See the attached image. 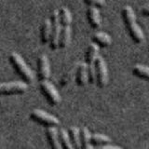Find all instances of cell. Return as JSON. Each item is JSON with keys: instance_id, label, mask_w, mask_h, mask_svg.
<instances>
[{"instance_id": "obj_3", "label": "cell", "mask_w": 149, "mask_h": 149, "mask_svg": "<svg viewBox=\"0 0 149 149\" xmlns=\"http://www.w3.org/2000/svg\"><path fill=\"white\" fill-rule=\"evenodd\" d=\"M9 61L13 65L14 69L17 73L20 74V77L24 80L26 83H31L34 80V74H33L32 70L25 63V61L20 54L17 52H12L9 55Z\"/></svg>"}, {"instance_id": "obj_11", "label": "cell", "mask_w": 149, "mask_h": 149, "mask_svg": "<svg viewBox=\"0 0 149 149\" xmlns=\"http://www.w3.org/2000/svg\"><path fill=\"white\" fill-rule=\"evenodd\" d=\"M88 82V64L86 63H81L78 65L77 76H76V83L79 87L86 86V84Z\"/></svg>"}, {"instance_id": "obj_10", "label": "cell", "mask_w": 149, "mask_h": 149, "mask_svg": "<svg viewBox=\"0 0 149 149\" xmlns=\"http://www.w3.org/2000/svg\"><path fill=\"white\" fill-rule=\"evenodd\" d=\"M87 19L88 24L93 29H98L102 24V19L99 9L96 7H90L87 9Z\"/></svg>"}, {"instance_id": "obj_17", "label": "cell", "mask_w": 149, "mask_h": 149, "mask_svg": "<svg viewBox=\"0 0 149 149\" xmlns=\"http://www.w3.org/2000/svg\"><path fill=\"white\" fill-rule=\"evenodd\" d=\"M68 133H69V137L71 140V143L73 144L74 148L79 149L81 148L80 146V130L78 128L72 126L70 127L68 130Z\"/></svg>"}, {"instance_id": "obj_7", "label": "cell", "mask_w": 149, "mask_h": 149, "mask_svg": "<svg viewBox=\"0 0 149 149\" xmlns=\"http://www.w3.org/2000/svg\"><path fill=\"white\" fill-rule=\"evenodd\" d=\"M40 82V91L46 98V100L49 102V104L51 106L59 104V102H61V96L53 84L49 80H43Z\"/></svg>"}, {"instance_id": "obj_21", "label": "cell", "mask_w": 149, "mask_h": 149, "mask_svg": "<svg viewBox=\"0 0 149 149\" xmlns=\"http://www.w3.org/2000/svg\"><path fill=\"white\" fill-rule=\"evenodd\" d=\"M88 83L94 84L96 81V76H95V67L94 64L88 65Z\"/></svg>"}, {"instance_id": "obj_15", "label": "cell", "mask_w": 149, "mask_h": 149, "mask_svg": "<svg viewBox=\"0 0 149 149\" xmlns=\"http://www.w3.org/2000/svg\"><path fill=\"white\" fill-rule=\"evenodd\" d=\"M50 36H51V21L49 20V19H46L41 26V32H40V38L42 44L45 45L49 43Z\"/></svg>"}, {"instance_id": "obj_13", "label": "cell", "mask_w": 149, "mask_h": 149, "mask_svg": "<svg viewBox=\"0 0 149 149\" xmlns=\"http://www.w3.org/2000/svg\"><path fill=\"white\" fill-rule=\"evenodd\" d=\"M93 42L96 43L100 48H107L112 43L111 36L104 32H96L93 35Z\"/></svg>"}, {"instance_id": "obj_19", "label": "cell", "mask_w": 149, "mask_h": 149, "mask_svg": "<svg viewBox=\"0 0 149 149\" xmlns=\"http://www.w3.org/2000/svg\"><path fill=\"white\" fill-rule=\"evenodd\" d=\"M132 73L139 78L149 80V67L146 65L136 64L132 69Z\"/></svg>"}, {"instance_id": "obj_4", "label": "cell", "mask_w": 149, "mask_h": 149, "mask_svg": "<svg viewBox=\"0 0 149 149\" xmlns=\"http://www.w3.org/2000/svg\"><path fill=\"white\" fill-rule=\"evenodd\" d=\"M30 118L35 122H37L42 126H45L46 128L57 127L60 124V120L58 119V118H56V116L47 113V112L41 109L33 110L30 114Z\"/></svg>"}, {"instance_id": "obj_8", "label": "cell", "mask_w": 149, "mask_h": 149, "mask_svg": "<svg viewBox=\"0 0 149 149\" xmlns=\"http://www.w3.org/2000/svg\"><path fill=\"white\" fill-rule=\"evenodd\" d=\"M51 36L49 40V48L56 50L59 48V39L61 35V21L59 10H54L51 14Z\"/></svg>"}, {"instance_id": "obj_6", "label": "cell", "mask_w": 149, "mask_h": 149, "mask_svg": "<svg viewBox=\"0 0 149 149\" xmlns=\"http://www.w3.org/2000/svg\"><path fill=\"white\" fill-rule=\"evenodd\" d=\"M28 90L27 83L22 81H12L8 83H0V95H19L25 93Z\"/></svg>"}, {"instance_id": "obj_14", "label": "cell", "mask_w": 149, "mask_h": 149, "mask_svg": "<svg viewBox=\"0 0 149 149\" xmlns=\"http://www.w3.org/2000/svg\"><path fill=\"white\" fill-rule=\"evenodd\" d=\"M99 49H100V47L96 43H94V42L88 45L87 49L86 56H85V63L88 65L94 64L96 58L99 56Z\"/></svg>"}, {"instance_id": "obj_12", "label": "cell", "mask_w": 149, "mask_h": 149, "mask_svg": "<svg viewBox=\"0 0 149 149\" xmlns=\"http://www.w3.org/2000/svg\"><path fill=\"white\" fill-rule=\"evenodd\" d=\"M46 135L50 146L53 149L62 148L60 140H59V132L56 127H48L46 129Z\"/></svg>"}, {"instance_id": "obj_9", "label": "cell", "mask_w": 149, "mask_h": 149, "mask_svg": "<svg viewBox=\"0 0 149 149\" xmlns=\"http://www.w3.org/2000/svg\"><path fill=\"white\" fill-rule=\"evenodd\" d=\"M37 76L40 81L48 80L50 76V64L46 55H41L37 60Z\"/></svg>"}, {"instance_id": "obj_23", "label": "cell", "mask_w": 149, "mask_h": 149, "mask_svg": "<svg viewBox=\"0 0 149 149\" xmlns=\"http://www.w3.org/2000/svg\"><path fill=\"white\" fill-rule=\"evenodd\" d=\"M98 148H101V149H120L121 147L118 146H114V144H102V146H98Z\"/></svg>"}, {"instance_id": "obj_24", "label": "cell", "mask_w": 149, "mask_h": 149, "mask_svg": "<svg viewBox=\"0 0 149 149\" xmlns=\"http://www.w3.org/2000/svg\"><path fill=\"white\" fill-rule=\"evenodd\" d=\"M141 13L143 16L149 17V4H146V5H144L143 7H142Z\"/></svg>"}, {"instance_id": "obj_18", "label": "cell", "mask_w": 149, "mask_h": 149, "mask_svg": "<svg viewBox=\"0 0 149 149\" xmlns=\"http://www.w3.org/2000/svg\"><path fill=\"white\" fill-rule=\"evenodd\" d=\"M59 140L61 143L62 148L63 149H73L74 146L71 143V140L69 137L68 130H65L64 129H61L59 130Z\"/></svg>"}, {"instance_id": "obj_16", "label": "cell", "mask_w": 149, "mask_h": 149, "mask_svg": "<svg viewBox=\"0 0 149 149\" xmlns=\"http://www.w3.org/2000/svg\"><path fill=\"white\" fill-rule=\"evenodd\" d=\"M91 134L86 127L80 130V146L82 149H91L93 146L91 143Z\"/></svg>"}, {"instance_id": "obj_1", "label": "cell", "mask_w": 149, "mask_h": 149, "mask_svg": "<svg viewBox=\"0 0 149 149\" xmlns=\"http://www.w3.org/2000/svg\"><path fill=\"white\" fill-rule=\"evenodd\" d=\"M121 16L130 38L135 44H141L144 40V34L141 27L137 24L136 16L132 7L125 6L121 10Z\"/></svg>"}, {"instance_id": "obj_22", "label": "cell", "mask_w": 149, "mask_h": 149, "mask_svg": "<svg viewBox=\"0 0 149 149\" xmlns=\"http://www.w3.org/2000/svg\"><path fill=\"white\" fill-rule=\"evenodd\" d=\"M84 2L88 7L102 8L105 5V0H84Z\"/></svg>"}, {"instance_id": "obj_5", "label": "cell", "mask_w": 149, "mask_h": 149, "mask_svg": "<svg viewBox=\"0 0 149 149\" xmlns=\"http://www.w3.org/2000/svg\"><path fill=\"white\" fill-rule=\"evenodd\" d=\"M95 76H96V85L98 88H104L108 83V69L104 59L98 56L94 62Z\"/></svg>"}, {"instance_id": "obj_20", "label": "cell", "mask_w": 149, "mask_h": 149, "mask_svg": "<svg viewBox=\"0 0 149 149\" xmlns=\"http://www.w3.org/2000/svg\"><path fill=\"white\" fill-rule=\"evenodd\" d=\"M110 142H111L110 137L102 133H94L91 135V144L93 146H96V147L102 146V144L109 143Z\"/></svg>"}, {"instance_id": "obj_2", "label": "cell", "mask_w": 149, "mask_h": 149, "mask_svg": "<svg viewBox=\"0 0 149 149\" xmlns=\"http://www.w3.org/2000/svg\"><path fill=\"white\" fill-rule=\"evenodd\" d=\"M61 21V35L59 39V48L66 49L71 41V22L72 15L70 10L65 7L59 9Z\"/></svg>"}]
</instances>
